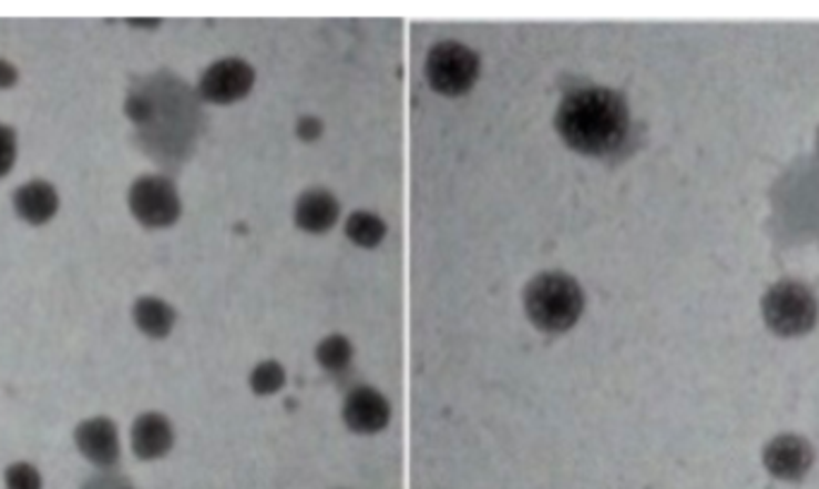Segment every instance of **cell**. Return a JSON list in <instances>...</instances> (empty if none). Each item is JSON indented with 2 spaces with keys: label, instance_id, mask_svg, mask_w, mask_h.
I'll use <instances>...</instances> for the list:
<instances>
[{
  "label": "cell",
  "instance_id": "10",
  "mask_svg": "<svg viewBox=\"0 0 819 489\" xmlns=\"http://www.w3.org/2000/svg\"><path fill=\"white\" fill-rule=\"evenodd\" d=\"M173 425L161 412H144L132 425V451L142 461H156L173 447Z\"/></svg>",
  "mask_w": 819,
  "mask_h": 489
},
{
  "label": "cell",
  "instance_id": "5",
  "mask_svg": "<svg viewBox=\"0 0 819 489\" xmlns=\"http://www.w3.org/2000/svg\"><path fill=\"white\" fill-rule=\"evenodd\" d=\"M130 212L146 228L173 226L181 216V195L163 175H142L130 187Z\"/></svg>",
  "mask_w": 819,
  "mask_h": 489
},
{
  "label": "cell",
  "instance_id": "13",
  "mask_svg": "<svg viewBox=\"0 0 819 489\" xmlns=\"http://www.w3.org/2000/svg\"><path fill=\"white\" fill-rule=\"evenodd\" d=\"M140 332L152 338H166L175 326V309L158 298H140L132 309Z\"/></svg>",
  "mask_w": 819,
  "mask_h": 489
},
{
  "label": "cell",
  "instance_id": "20",
  "mask_svg": "<svg viewBox=\"0 0 819 489\" xmlns=\"http://www.w3.org/2000/svg\"><path fill=\"white\" fill-rule=\"evenodd\" d=\"M84 489H135L123 478H96L89 482Z\"/></svg>",
  "mask_w": 819,
  "mask_h": 489
},
{
  "label": "cell",
  "instance_id": "12",
  "mask_svg": "<svg viewBox=\"0 0 819 489\" xmlns=\"http://www.w3.org/2000/svg\"><path fill=\"white\" fill-rule=\"evenodd\" d=\"M12 202H14V212H18L27 224H32V226L49 224L58 212V192L47 181H32V183L22 185L18 192H14Z\"/></svg>",
  "mask_w": 819,
  "mask_h": 489
},
{
  "label": "cell",
  "instance_id": "1",
  "mask_svg": "<svg viewBox=\"0 0 819 489\" xmlns=\"http://www.w3.org/2000/svg\"><path fill=\"white\" fill-rule=\"evenodd\" d=\"M554 125L573 152L608 156L628 140L631 113L625 99L614 89L580 86L563 96Z\"/></svg>",
  "mask_w": 819,
  "mask_h": 489
},
{
  "label": "cell",
  "instance_id": "11",
  "mask_svg": "<svg viewBox=\"0 0 819 489\" xmlns=\"http://www.w3.org/2000/svg\"><path fill=\"white\" fill-rule=\"evenodd\" d=\"M338 200L329 190L311 187L295 204V224L307 233H326L338 221Z\"/></svg>",
  "mask_w": 819,
  "mask_h": 489
},
{
  "label": "cell",
  "instance_id": "3",
  "mask_svg": "<svg viewBox=\"0 0 819 489\" xmlns=\"http://www.w3.org/2000/svg\"><path fill=\"white\" fill-rule=\"evenodd\" d=\"M762 315L774 334H808L817 322V298L808 286L798 284V281H779L765 293Z\"/></svg>",
  "mask_w": 819,
  "mask_h": 489
},
{
  "label": "cell",
  "instance_id": "4",
  "mask_svg": "<svg viewBox=\"0 0 819 489\" xmlns=\"http://www.w3.org/2000/svg\"><path fill=\"white\" fill-rule=\"evenodd\" d=\"M424 78L443 96H463L480 78V58L465 43L441 41L427 55Z\"/></svg>",
  "mask_w": 819,
  "mask_h": 489
},
{
  "label": "cell",
  "instance_id": "15",
  "mask_svg": "<svg viewBox=\"0 0 819 489\" xmlns=\"http://www.w3.org/2000/svg\"><path fill=\"white\" fill-rule=\"evenodd\" d=\"M317 363L331 375L346 373L352 363V346L346 336H326L317 346Z\"/></svg>",
  "mask_w": 819,
  "mask_h": 489
},
{
  "label": "cell",
  "instance_id": "16",
  "mask_svg": "<svg viewBox=\"0 0 819 489\" xmlns=\"http://www.w3.org/2000/svg\"><path fill=\"white\" fill-rule=\"evenodd\" d=\"M249 384L259 396H269L286 384V373H283V367L278 363L266 360L255 367V373H252L249 377Z\"/></svg>",
  "mask_w": 819,
  "mask_h": 489
},
{
  "label": "cell",
  "instance_id": "22",
  "mask_svg": "<svg viewBox=\"0 0 819 489\" xmlns=\"http://www.w3.org/2000/svg\"><path fill=\"white\" fill-rule=\"evenodd\" d=\"M817 152H819V135H817Z\"/></svg>",
  "mask_w": 819,
  "mask_h": 489
},
{
  "label": "cell",
  "instance_id": "2",
  "mask_svg": "<svg viewBox=\"0 0 819 489\" xmlns=\"http://www.w3.org/2000/svg\"><path fill=\"white\" fill-rule=\"evenodd\" d=\"M585 295L577 281L561 272L534 276L525 288V309L532 324L549 334H563L583 315Z\"/></svg>",
  "mask_w": 819,
  "mask_h": 489
},
{
  "label": "cell",
  "instance_id": "6",
  "mask_svg": "<svg viewBox=\"0 0 819 489\" xmlns=\"http://www.w3.org/2000/svg\"><path fill=\"white\" fill-rule=\"evenodd\" d=\"M255 84V70L240 58H223L208 65L199 80V94L212 103H233L249 94Z\"/></svg>",
  "mask_w": 819,
  "mask_h": 489
},
{
  "label": "cell",
  "instance_id": "9",
  "mask_svg": "<svg viewBox=\"0 0 819 489\" xmlns=\"http://www.w3.org/2000/svg\"><path fill=\"white\" fill-rule=\"evenodd\" d=\"M342 418L346 425L357 435H375L389 425L391 406L386 398L371 387L352 389L342 406Z\"/></svg>",
  "mask_w": 819,
  "mask_h": 489
},
{
  "label": "cell",
  "instance_id": "19",
  "mask_svg": "<svg viewBox=\"0 0 819 489\" xmlns=\"http://www.w3.org/2000/svg\"><path fill=\"white\" fill-rule=\"evenodd\" d=\"M321 132V123L317 118H303L300 125H297V135H300L305 142H311Z\"/></svg>",
  "mask_w": 819,
  "mask_h": 489
},
{
  "label": "cell",
  "instance_id": "21",
  "mask_svg": "<svg viewBox=\"0 0 819 489\" xmlns=\"http://www.w3.org/2000/svg\"><path fill=\"white\" fill-rule=\"evenodd\" d=\"M14 82H18V70H14L12 63H8V61H3V58H0V89H8Z\"/></svg>",
  "mask_w": 819,
  "mask_h": 489
},
{
  "label": "cell",
  "instance_id": "14",
  "mask_svg": "<svg viewBox=\"0 0 819 489\" xmlns=\"http://www.w3.org/2000/svg\"><path fill=\"white\" fill-rule=\"evenodd\" d=\"M348 238L360 247H377L386 238V224L371 212H355L346 221Z\"/></svg>",
  "mask_w": 819,
  "mask_h": 489
},
{
  "label": "cell",
  "instance_id": "18",
  "mask_svg": "<svg viewBox=\"0 0 819 489\" xmlns=\"http://www.w3.org/2000/svg\"><path fill=\"white\" fill-rule=\"evenodd\" d=\"M14 154H18V137H14L12 128L0 125V177L10 173Z\"/></svg>",
  "mask_w": 819,
  "mask_h": 489
},
{
  "label": "cell",
  "instance_id": "7",
  "mask_svg": "<svg viewBox=\"0 0 819 489\" xmlns=\"http://www.w3.org/2000/svg\"><path fill=\"white\" fill-rule=\"evenodd\" d=\"M815 461V451L808 439L798 435L774 437L765 449V466L774 478L779 480H800L808 476Z\"/></svg>",
  "mask_w": 819,
  "mask_h": 489
},
{
  "label": "cell",
  "instance_id": "17",
  "mask_svg": "<svg viewBox=\"0 0 819 489\" xmlns=\"http://www.w3.org/2000/svg\"><path fill=\"white\" fill-rule=\"evenodd\" d=\"M6 489H41V476L32 463H12L6 470Z\"/></svg>",
  "mask_w": 819,
  "mask_h": 489
},
{
  "label": "cell",
  "instance_id": "8",
  "mask_svg": "<svg viewBox=\"0 0 819 489\" xmlns=\"http://www.w3.org/2000/svg\"><path fill=\"white\" fill-rule=\"evenodd\" d=\"M74 444L89 463L113 468L121 461V439L117 427L109 418H89L74 429Z\"/></svg>",
  "mask_w": 819,
  "mask_h": 489
}]
</instances>
